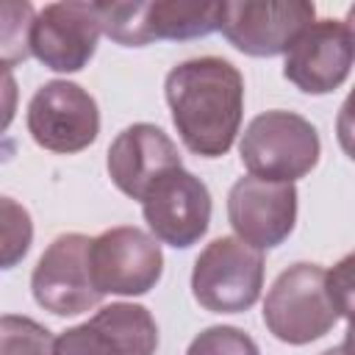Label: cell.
Returning a JSON list of instances; mask_svg holds the SVG:
<instances>
[{"instance_id":"obj_1","label":"cell","mask_w":355,"mask_h":355,"mask_svg":"<svg viewBox=\"0 0 355 355\" xmlns=\"http://www.w3.org/2000/svg\"><path fill=\"white\" fill-rule=\"evenodd\" d=\"M164 94L189 153L222 158L233 147L244 116V78L230 61L219 55L180 61L166 72Z\"/></svg>"},{"instance_id":"obj_2","label":"cell","mask_w":355,"mask_h":355,"mask_svg":"<svg viewBox=\"0 0 355 355\" xmlns=\"http://www.w3.org/2000/svg\"><path fill=\"white\" fill-rule=\"evenodd\" d=\"M239 155L250 175L277 183H294L319 164L322 141L316 128L305 116L275 108L258 114L247 125V130L241 133Z\"/></svg>"},{"instance_id":"obj_3","label":"cell","mask_w":355,"mask_h":355,"mask_svg":"<svg viewBox=\"0 0 355 355\" xmlns=\"http://www.w3.org/2000/svg\"><path fill=\"white\" fill-rule=\"evenodd\" d=\"M338 313L327 294V272L319 263H291L283 269L263 300V324L283 344H311L327 336Z\"/></svg>"},{"instance_id":"obj_4","label":"cell","mask_w":355,"mask_h":355,"mask_svg":"<svg viewBox=\"0 0 355 355\" xmlns=\"http://www.w3.org/2000/svg\"><path fill=\"white\" fill-rule=\"evenodd\" d=\"M103 33L122 47H144L153 42H186L219 31L222 3H97Z\"/></svg>"},{"instance_id":"obj_5","label":"cell","mask_w":355,"mask_h":355,"mask_svg":"<svg viewBox=\"0 0 355 355\" xmlns=\"http://www.w3.org/2000/svg\"><path fill=\"white\" fill-rule=\"evenodd\" d=\"M263 288V255L239 236H219L202 247L191 269V294L211 313H244Z\"/></svg>"},{"instance_id":"obj_6","label":"cell","mask_w":355,"mask_h":355,"mask_svg":"<svg viewBox=\"0 0 355 355\" xmlns=\"http://www.w3.org/2000/svg\"><path fill=\"white\" fill-rule=\"evenodd\" d=\"M313 22L316 6L308 0H236L222 3L219 31L239 53L272 58L288 53Z\"/></svg>"},{"instance_id":"obj_7","label":"cell","mask_w":355,"mask_h":355,"mask_svg":"<svg viewBox=\"0 0 355 355\" xmlns=\"http://www.w3.org/2000/svg\"><path fill=\"white\" fill-rule=\"evenodd\" d=\"M92 277L97 291L119 297H141L164 275V252L155 236L141 227L119 225L92 239Z\"/></svg>"},{"instance_id":"obj_8","label":"cell","mask_w":355,"mask_h":355,"mask_svg":"<svg viewBox=\"0 0 355 355\" xmlns=\"http://www.w3.org/2000/svg\"><path fill=\"white\" fill-rule=\"evenodd\" d=\"M28 133L31 139L61 155H72L94 144L100 133L97 100L72 80H47L28 103Z\"/></svg>"},{"instance_id":"obj_9","label":"cell","mask_w":355,"mask_h":355,"mask_svg":"<svg viewBox=\"0 0 355 355\" xmlns=\"http://www.w3.org/2000/svg\"><path fill=\"white\" fill-rule=\"evenodd\" d=\"M92 239L83 233L55 236L31 275L33 300L53 316H78L100 305L103 294L94 286L89 263Z\"/></svg>"},{"instance_id":"obj_10","label":"cell","mask_w":355,"mask_h":355,"mask_svg":"<svg viewBox=\"0 0 355 355\" xmlns=\"http://www.w3.org/2000/svg\"><path fill=\"white\" fill-rule=\"evenodd\" d=\"M141 214L150 233L175 250L197 244L211 225V191L189 169H172L141 200Z\"/></svg>"},{"instance_id":"obj_11","label":"cell","mask_w":355,"mask_h":355,"mask_svg":"<svg viewBox=\"0 0 355 355\" xmlns=\"http://www.w3.org/2000/svg\"><path fill=\"white\" fill-rule=\"evenodd\" d=\"M227 222L236 236L255 250L280 247L297 225L294 183L263 180L255 175L239 178L227 191Z\"/></svg>"},{"instance_id":"obj_12","label":"cell","mask_w":355,"mask_h":355,"mask_svg":"<svg viewBox=\"0 0 355 355\" xmlns=\"http://www.w3.org/2000/svg\"><path fill=\"white\" fill-rule=\"evenodd\" d=\"M103 17L97 3H47L31 31V55L53 72H80L100 42Z\"/></svg>"},{"instance_id":"obj_13","label":"cell","mask_w":355,"mask_h":355,"mask_svg":"<svg viewBox=\"0 0 355 355\" xmlns=\"http://www.w3.org/2000/svg\"><path fill=\"white\" fill-rule=\"evenodd\" d=\"M158 324L144 305L111 302L55 336V355H155Z\"/></svg>"},{"instance_id":"obj_14","label":"cell","mask_w":355,"mask_h":355,"mask_svg":"<svg viewBox=\"0 0 355 355\" xmlns=\"http://www.w3.org/2000/svg\"><path fill=\"white\" fill-rule=\"evenodd\" d=\"M355 67V33L341 19H316L286 53L283 75L305 94L336 92Z\"/></svg>"},{"instance_id":"obj_15","label":"cell","mask_w":355,"mask_h":355,"mask_svg":"<svg viewBox=\"0 0 355 355\" xmlns=\"http://www.w3.org/2000/svg\"><path fill=\"white\" fill-rule=\"evenodd\" d=\"M108 178L111 183L130 200H144V194L161 180L166 172L180 169L178 144L150 122L128 125L108 147Z\"/></svg>"},{"instance_id":"obj_16","label":"cell","mask_w":355,"mask_h":355,"mask_svg":"<svg viewBox=\"0 0 355 355\" xmlns=\"http://www.w3.org/2000/svg\"><path fill=\"white\" fill-rule=\"evenodd\" d=\"M0 355H55V338L44 324L31 316L3 313Z\"/></svg>"},{"instance_id":"obj_17","label":"cell","mask_w":355,"mask_h":355,"mask_svg":"<svg viewBox=\"0 0 355 355\" xmlns=\"http://www.w3.org/2000/svg\"><path fill=\"white\" fill-rule=\"evenodd\" d=\"M36 14L33 6L28 3H3V31H0V44H3V64L14 67L31 55V31H33Z\"/></svg>"},{"instance_id":"obj_18","label":"cell","mask_w":355,"mask_h":355,"mask_svg":"<svg viewBox=\"0 0 355 355\" xmlns=\"http://www.w3.org/2000/svg\"><path fill=\"white\" fill-rule=\"evenodd\" d=\"M0 208H3V269H11L31 250L33 225H31V214L11 197H3Z\"/></svg>"},{"instance_id":"obj_19","label":"cell","mask_w":355,"mask_h":355,"mask_svg":"<svg viewBox=\"0 0 355 355\" xmlns=\"http://www.w3.org/2000/svg\"><path fill=\"white\" fill-rule=\"evenodd\" d=\"M186 355H261V349L244 330L233 324H214L191 338Z\"/></svg>"},{"instance_id":"obj_20","label":"cell","mask_w":355,"mask_h":355,"mask_svg":"<svg viewBox=\"0 0 355 355\" xmlns=\"http://www.w3.org/2000/svg\"><path fill=\"white\" fill-rule=\"evenodd\" d=\"M327 294L336 313L355 324V252H347L327 272Z\"/></svg>"},{"instance_id":"obj_21","label":"cell","mask_w":355,"mask_h":355,"mask_svg":"<svg viewBox=\"0 0 355 355\" xmlns=\"http://www.w3.org/2000/svg\"><path fill=\"white\" fill-rule=\"evenodd\" d=\"M336 139H338L341 150L355 161V89L347 94V100L338 108V116H336Z\"/></svg>"},{"instance_id":"obj_22","label":"cell","mask_w":355,"mask_h":355,"mask_svg":"<svg viewBox=\"0 0 355 355\" xmlns=\"http://www.w3.org/2000/svg\"><path fill=\"white\" fill-rule=\"evenodd\" d=\"M341 349H344V355H355V324H349V327H347Z\"/></svg>"},{"instance_id":"obj_23","label":"cell","mask_w":355,"mask_h":355,"mask_svg":"<svg viewBox=\"0 0 355 355\" xmlns=\"http://www.w3.org/2000/svg\"><path fill=\"white\" fill-rule=\"evenodd\" d=\"M347 25H349V31L355 33V6H352V8L347 11Z\"/></svg>"},{"instance_id":"obj_24","label":"cell","mask_w":355,"mask_h":355,"mask_svg":"<svg viewBox=\"0 0 355 355\" xmlns=\"http://www.w3.org/2000/svg\"><path fill=\"white\" fill-rule=\"evenodd\" d=\"M319 355H344V349H341V347H330V349H324V352H319Z\"/></svg>"}]
</instances>
